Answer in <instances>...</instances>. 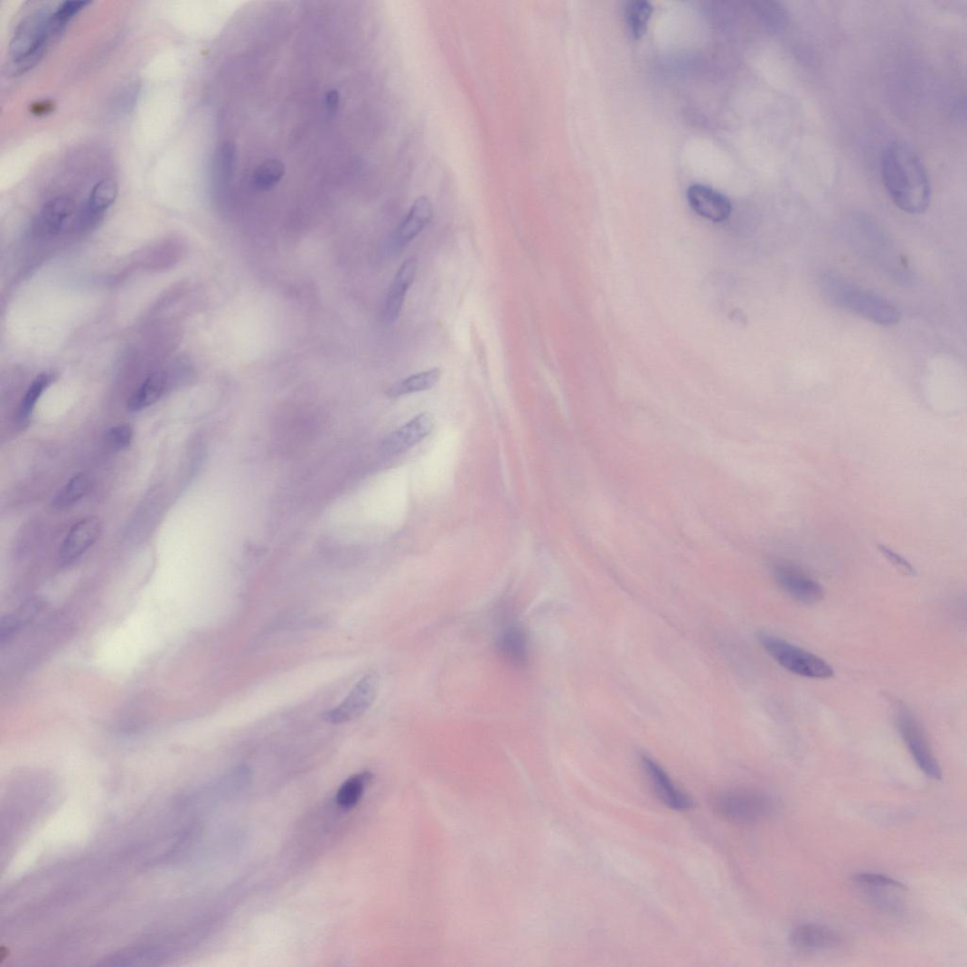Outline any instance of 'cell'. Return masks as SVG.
Here are the masks:
<instances>
[{
	"instance_id": "cell-2",
	"label": "cell",
	"mask_w": 967,
	"mask_h": 967,
	"mask_svg": "<svg viewBox=\"0 0 967 967\" xmlns=\"http://www.w3.org/2000/svg\"><path fill=\"white\" fill-rule=\"evenodd\" d=\"M53 11L41 7L28 14L14 30L11 40L9 74L24 75L43 58L53 38L50 23Z\"/></svg>"
},
{
	"instance_id": "cell-13",
	"label": "cell",
	"mask_w": 967,
	"mask_h": 967,
	"mask_svg": "<svg viewBox=\"0 0 967 967\" xmlns=\"http://www.w3.org/2000/svg\"><path fill=\"white\" fill-rule=\"evenodd\" d=\"M842 938L824 925L806 923L795 927L789 935L792 948L800 952H823L839 947Z\"/></svg>"
},
{
	"instance_id": "cell-15",
	"label": "cell",
	"mask_w": 967,
	"mask_h": 967,
	"mask_svg": "<svg viewBox=\"0 0 967 967\" xmlns=\"http://www.w3.org/2000/svg\"><path fill=\"white\" fill-rule=\"evenodd\" d=\"M417 275V259L409 258L399 268L389 289L386 302V318L395 323L403 310V306Z\"/></svg>"
},
{
	"instance_id": "cell-14",
	"label": "cell",
	"mask_w": 967,
	"mask_h": 967,
	"mask_svg": "<svg viewBox=\"0 0 967 967\" xmlns=\"http://www.w3.org/2000/svg\"><path fill=\"white\" fill-rule=\"evenodd\" d=\"M499 654L515 667H525L530 659V645L527 632L516 622H511L501 630L497 643Z\"/></svg>"
},
{
	"instance_id": "cell-24",
	"label": "cell",
	"mask_w": 967,
	"mask_h": 967,
	"mask_svg": "<svg viewBox=\"0 0 967 967\" xmlns=\"http://www.w3.org/2000/svg\"><path fill=\"white\" fill-rule=\"evenodd\" d=\"M52 382V377L47 374H40L35 378L27 392L25 393L23 401L19 406L17 420L19 424H24L29 419L34 407L38 401V399L44 390L49 387Z\"/></svg>"
},
{
	"instance_id": "cell-30",
	"label": "cell",
	"mask_w": 967,
	"mask_h": 967,
	"mask_svg": "<svg viewBox=\"0 0 967 967\" xmlns=\"http://www.w3.org/2000/svg\"><path fill=\"white\" fill-rule=\"evenodd\" d=\"M133 437V429L128 425L115 427L107 435L108 445L117 451L128 448L132 443Z\"/></svg>"
},
{
	"instance_id": "cell-26",
	"label": "cell",
	"mask_w": 967,
	"mask_h": 967,
	"mask_svg": "<svg viewBox=\"0 0 967 967\" xmlns=\"http://www.w3.org/2000/svg\"><path fill=\"white\" fill-rule=\"evenodd\" d=\"M118 195L117 183L111 179L99 182L92 189L87 203L95 211L104 214L116 202Z\"/></svg>"
},
{
	"instance_id": "cell-31",
	"label": "cell",
	"mask_w": 967,
	"mask_h": 967,
	"mask_svg": "<svg viewBox=\"0 0 967 967\" xmlns=\"http://www.w3.org/2000/svg\"><path fill=\"white\" fill-rule=\"evenodd\" d=\"M879 552L884 555L897 569L907 576H916L915 567L906 559L889 549L885 545H878Z\"/></svg>"
},
{
	"instance_id": "cell-29",
	"label": "cell",
	"mask_w": 967,
	"mask_h": 967,
	"mask_svg": "<svg viewBox=\"0 0 967 967\" xmlns=\"http://www.w3.org/2000/svg\"><path fill=\"white\" fill-rule=\"evenodd\" d=\"M851 878L854 884L866 889H906V886L900 884V882L895 878L878 873L860 872L854 874Z\"/></svg>"
},
{
	"instance_id": "cell-11",
	"label": "cell",
	"mask_w": 967,
	"mask_h": 967,
	"mask_svg": "<svg viewBox=\"0 0 967 967\" xmlns=\"http://www.w3.org/2000/svg\"><path fill=\"white\" fill-rule=\"evenodd\" d=\"M690 206L699 216L714 222H721L731 214V202L722 193L708 185L692 184L687 192Z\"/></svg>"
},
{
	"instance_id": "cell-17",
	"label": "cell",
	"mask_w": 967,
	"mask_h": 967,
	"mask_svg": "<svg viewBox=\"0 0 967 967\" xmlns=\"http://www.w3.org/2000/svg\"><path fill=\"white\" fill-rule=\"evenodd\" d=\"M75 205L68 196H59L49 201L42 209L38 226L44 233L54 235L74 213Z\"/></svg>"
},
{
	"instance_id": "cell-22",
	"label": "cell",
	"mask_w": 967,
	"mask_h": 967,
	"mask_svg": "<svg viewBox=\"0 0 967 967\" xmlns=\"http://www.w3.org/2000/svg\"><path fill=\"white\" fill-rule=\"evenodd\" d=\"M285 176V166L278 159H268L258 166L252 174L251 183L259 192H269Z\"/></svg>"
},
{
	"instance_id": "cell-25",
	"label": "cell",
	"mask_w": 967,
	"mask_h": 967,
	"mask_svg": "<svg viewBox=\"0 0 967 967\" xmlns=\"http://www.w3.org/2000/svg\"><path fill=\"white\" fill-rule=\"evenodd\" d=\"M90 2H82V0H73V2H65L61 4L58 8L53 11L51 23L50 32L53 38H57L62 31L66 29L70 21L84 8L89 5Z\"/></svg>"
},
{
	"instance_id": "cell-18",
	"label": "cell",
	"mask_w": 967,
	"mask_h": 967,
	"mask_svg": "<svg viewBox=\"0 0 967 967\" xmlns=\"http://www.w3.org/2000/svg\"><path fill=\"white\" fill-rule=\"evenodd\" d=\"M166 378L158 372L151 375L129 398L127 408L131 412L148 408L160 400L165 391Z\"/></svg>"
},
{
	"instance_id": "cell-7",
	"label": "cell",
	"mask_w": 967,
	"mask_h": 967,
	"mask_svg": "<svg viewBox=\"0 0 967 967\" xmlns=\"http://www.w3.org/2000/svg\"><path fill=\"white\" fill-rule=\"evenodd\" d=\"M378 690L380 677L376 672H370L355 684L338 707L325 714L326 721L341 725L359 719L374 702Z\"/></svg>"
},
{
	"instance_id": "cell-19",
	"label": "cell",
	"mask_w": 967,
	"mask_h": 967,
	"mask_svg": "<svg viewBox=\"0 0 967 967\" xmlns=\"http://www.w3.org/2000/svg\"><path fill=\"white\" fill-rule=\"evenodd\" d=\"M441 370L434 368L413 374L406 380L392 385L387 394L390 398H399L435 388L440 380Z\"/></svg>"
},
{
	"instance_id": "cell-8",
	"label": "cell",
	"mask_w": 967,
	"mask_h": 967,
	"mask_svg": "<svg viewBox=\"0 0 967 967\" xmlns=\"http://www.w3.org/2000/svg\"><path fill=\"white\" fill-rule=\"evenodd\" d=\"M777 585L793 599L803 604H816L824 598L821 585L798 568L789 563H777L773 568Z\"/></svg>"
},
{
	"instance_id": "cell-6",
	"label": "cell",
	"mask_w": 967,
	"mask_h": 967,
	"mask_svg": "<svg viewBox=\"0 0 967 967\" xmlns=\"http://www.w3.org/2000/svg\"><path fill=\"white\" fill-rule=\"evenodd\" d=\"M894 709L895 720L901 738L907 746L916 765L933 780H941L942 769L931 748L927 735L914 712L899 701L895 702Z\"/></svg>"
},
{
	"instance_id": "cell-4",
	"label": "cell",
	"mask_w": 967,
	"mask_h": 967,
	"mask_svg": "<svg viewBox=\"0 0 967 967\" xmlns=\"http://www.w3.org/2000/svg\"><path fill=\"white\" fill-rule=\"evenodd\" d=\"M714 812L726 821L752 825L764 821L775 809L774 798L759 790L731 789L720 792L711 800Z\"/></svg>"
},
{
	"instance_id": "cell-27",
	"label": "cell",
	"mask_w": 967,
	"mask_h": 967,
	"mask_svg": "<svg viewBox=\"0 0 967 967\" xmlns=\"http://www.w3.org/2000/svg\"><path fill=\"white\" fill-rule=\"evenodd\" d=\"M653 14V6L644 0H636L627 7V21L630 31L635 39H641L647 30V25Z\"/></svg>"
},
{
	"instance_id": "cell-10",
	"label": "cell",
	"mask_w": 967,
	"mask_h": 967,
	"mask_svg": "<svg viewBox=\"0 0 967 967\" xmlns=\"http://www.w3.org/2000/svg\"><path fill=\"white\" fill-rule=\"evenodd\" d=\"M435 427V418L430 413L418 414L386 437L381 444L382 451L390 455L403 454L427 437Z\"/></svg>"
},
{
	"instance_id": "cell-12",
	"label": "cell",
	"mask_w": 967,
	"mask_h": 967,
	"mask_svg": "<svg viewBox=\"0 0 967 967\" xmlns=\"http://www.w3.org/2000/svg\"><path fill=\"white\" fill-rule=\"evenodd\" d=\"M100 532L101 524L97 517H88L79 521L61 543V562L68 565L76 561L98 540Z\"/></svg>"
},
{
	"instance_id": "cell-3",
	"label": "cell",
	"mask_w": 967,
	"mask_h": 967,
	"mask_svg": "<svg viewBox=\"0 0 967 967\" xmlns=\"http://www.w3.org/2000/svg\"><path fill=\"white\" fill-rule=\"evenodd\" d=\"M823 286L833 304L870 322L893 326L900 321V311L892 302L839 276H827Z\"/></svg>"
},
{
	"instance_id": "cell-16",
	"label": "cell",
	"mask_w": 967,
	"mask_h": 967,
	"mask_svg": "<svg viewBox=\"0 0 967 967\" xmlns=\"http://www.w3.org/2000/svg\"><path fill=\"white\" fill-rule=\"evenodd\" d=\"M433 216V205L431 201L422 196L418 198L409 209V211L398 228L395 236V243L398 247H406L412 242L426 229Z\"/></svg>"
},
{
	"instance_id": "cell-5",
	"label": "cell",
	"mask_w": 967,
	"mask_h": 967,
	"mask_svg": "<svg viewBox=\"0 0 967 967\" xmlns=\"http://www.w3.org/2000/svg\"><path fill=\"white\" fill-rule=\"evenodd\" d=\"M759 640L767 653L794 675L816 680H827L834 676V671L829 663L803 648L766 634H760Z\"/></svg>"
},
{
	"instance_id": "cell-1",
	"label": "cell",
	"mask_w": 967,
	"mask_h": 967,
	"mask_svg": "<svg viewBox=\"0 0 967 967\" xmlns=\"http://www.w3.org/2000/svg\"><path fill=\"white\" fill-rule=\"evenodd\" d=\"M881 175L890 198L902 211L912 215L926 211L932 198L931 182L923 161L910 146L897 141L887 146Z\"/></svg>"
},
{
	"instance_id": "cell-9",
	"label": "cell",
	"mask_w": 967,
	"mask_h": 967,
	"mask_svg": "<svg viewBox=\"0 0 967 967\" xmlns=\"http://www.w3.org/2000/svg\"><path fill=\"white\" fill-rule=\"evenodd\" d=\"M641 762L652 787L663 804L678 812L692 808L693 802L690 795L671 780L665 770L656 761L647 755H642Z\"/></svg>"
},
{
	"instance_id": "cell-23",
	"label": "cell",
	"mask_w": 967,
	"mask_h": 967,
	"mask_svg": "<svg viewBox=\"0 0 967 967\" xmlns=\"http://www.w3.org/2000/svg\"><path fill=\"white\" fill-rule=\"evenodd\" d=\"M754 9L772 33L783 32L788 24L787 11L780 5L770 2L754 4Z\"/></svg>"
},
{
	"instance_id": "cell-32",
	"label": "cell",
	"mask_w": 967,
	"mask_h": 967,
	"mask_svg": "<svg viewBox=\"0 0 967 967\" xmlns=\"http://www.w3.org/2000/svg\"><path fill=\"white\" fill-rule=\"evenodd\" d=\"M53 109L54 104L50 100H44L33 104L30 110L36 117H44L51 114Z\"/></svg>"
},
{
	"instance_id": "cell-20",
	"label": "cell",
	"mask_w": 967,
	"mask_h": 967,
	"mask_svg": "<svg viewBox=\"0 0 967 967\" xmlns=\"http://www.w3.org/2000/svg\"><path fill=\"white\" fill-rule=\"evenodd\" d=\"M42 602L32 599L19 607L18 611L3 618L0 623V641L2 643L9 641L21 628L30 624L39 615L42 609Z\"/></svg>"
},
{
	"instance_id": "cell-28",
	"label": "cell",
	"mask_w": 967,
	"mask_h": 967,
	"mask_svg": "<svg viewBox=\"0 0 967 967\" xmlns=\"http://www.w3.org/2000/svg\"><path fill=\"white\" fill-rule=\"evenodd\" d=\"M368 777V774L354 775L342 786L336 795V802L341 807L349 809L360 802Z\"/></svg>"
},
{
	"instance_id": "cell-21",
	"label": "cell",
	"mask_w": 967,
	"mask_h": 967,
	"mask_svg": "<svg viewBox=\"0 0 967 967\" xmlns=\"http://www.w3.org/2000/svg\"><path fill=\"white\" fill-rule=\"evenodd\" d=\"M92 481L89 474L80 473L74 475L54 497L52 506L55 510L64 511L74 506L90 491Z\"/></svg>"
}]
</instances>
